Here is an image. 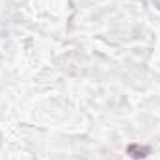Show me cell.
<instances>
[{"label":"cell","mask_w":160,"mask_h":160,"mask_svg":"<svg viewBox=\"0 0 160 160\" xmlns=\"http://www.w3.org/2000/svg\"><path fill=\"white\" fill-rule=\"evenodd\" d=\"M149 147L147 145H140V143H130L128 147H127V155H130L132 158H145L147 155H149Z\"/></svg>","instance_id":"obj_1"}]
</instances>
